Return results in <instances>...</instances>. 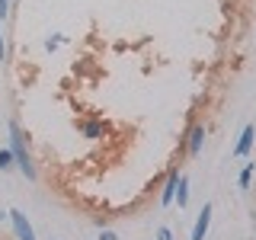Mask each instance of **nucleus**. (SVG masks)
Returning a JSON list of instances; mask_svg holds the SVG:
<instances>
[{
    "instance_id": "1",
    "label": "nucleus",
    "mask_w": 256,
    "mask_h": 240,
    "mask_svg": "<svg viewBox=\"0 0 256 240\" xmlns=\"http://www.w3.org/2000/svg\"><path fill=\"white\" fill-rule=\"evenodd\" d=\"M10 150H13V157H16V166L26 173V180H36V166L29 164L26 144H22V132H20V125H16V122H10Z\"/></svg>"
},
{
    "instance_id": "2",
    "label": "nucleus",
    "mask_w": 256,
    "mask_h": 240,
    "mask_svg": "<svg viewBox=\"0 0 256 240\" xmlns=\"http://www.w3.org/2000/svg\"><path fill=\"white\" fill-rule=\"evenodd\" d=\"M10 221H13V230H16V237L20 240H36V234H32V224L26 221V214L20 212V208H10Z\"/></svg>"
},
{
    "instance_id": "3",
    "label": "nucleus",
    "mask_w": 256,
    "mask_h": 240,
    "mask_svg": "<svg viewBox=\"0 0 256 240\" xmlns=\"http://www.w3.org/2000/svg\"><path fill=\"white\" fill-rule=\"evenodd\" d=\"M208 224H212V205H202V212H198V221H196V228H192V240H205L208 234Z\"/></svg>"
},
{
    "instance_id": "4",
    "label": "nucleus",
    "mask_w": 256,
    "mask_h": 240,
    "mask_svg": "<svg viewBox=\"0 0 256 240\" xmlns=\"http://www.w3.org/2000/svg\"><path fill=\"white\" fill-rule=\"evenodd\" d=\"M253 138H256V128L246 125L244 134H240V141H237V148H234V154H237V157H246V154L253 150Z\"/></svg>"
},
{
    "instance_id": "5",
    "label": "nucleus",
    "mask_w": 256,
    "mask_h": 240,
    "mask_svg": "<svg viewBox=\"0 0 256 240\" xmlns=\"http://www.w3.org/2000/svg\"><path fill=\"white\" fill-rule=\"evenodd\" d=\"M176 186H180V173H170L166 176L164 192H160V205H173L176 202Z\"/></svg>"
},
{
    "instance_id": "6",
    "label": "nucleus",
    "mask_w": 256,
    "mask_h": 240,
    "mask_svg": "<svg viewBox=\"0 0 256 240\" xmlns=\"http://www.w3.org/2000/svg\"><path fill=\"white\" fill-rule=\"evenodd\" d=\"M202 144H205V125H196V128L189 132V154L196 157L198 150H202Z\"/></svg>"
},
{
    "instance_id": "7",
    "label": "nucleus",
    "mask_w": 256,
    "mask_h": 240,
    "mask_svg": "<svg viewBox=\"0 0 256 240\" xmlns=\"http://www.w3.org/2000/svg\"><path fill=\"white\" fill-rule=\"evenodd\" d=\"M176 205H180V208L189 205V176H180V186H176Z\"/></svg>"
},
{
    "instance_id": "8",
    "label": "nucleus",
    "mask_w": 256,
    "mask_h": 240,
    "mask_svg": "<svg viewBox=\"0 0 256 240\" xmlns=\"http://www.w3.org/2000/svg\"><path fill=\"white\" fill-rule=\"evenodd\" d=\"M10 166H16L13 150H0V170H10Z\"/></svg>"
},
{
    "instance_id": "9",
    "label": "nucleus",
    "mask_w": 256,
    "mask_h": 240,
    "mask_svg": "<svg viewBox=\"0 0 256 240\" xmlns=\"http://www.w3.org/2000/svg\"><path fill=\"white\" fill-rule=\"evenodd\" d=\"M253 166L256 164H246L244 173H240V189H250V180H253Z\"/></svg>"
},
{
    "instance_id": "10",
    "label": "nucleus",
    "mask_w": 256,
    "mask_h": 240,
    "mask_svg": "<svg viewBox=\"0 0 256 240\" xmlns=\"http://www.w3.org/2000/svg\"><path fill=\"white\" fill-rule=\"evenodd\" d=\"M100 132H102V128L96 125V122H90V125H84V134H86V138H100Z\"/></svg>"
},
{
    "instance_id": "11",
    "label": "nucleus",
    "mask_w": 256,
    "mask_h": 240,
    "mask_svg": "<svg viewBox=\"0 0 256 240\" xmlns=\"http://www.w3.org/2000/svg\"><path fill=\"white\" fill-rule=\"evenodd\" d=\"M157 240H173V234H170V228H160V230H157Z\"/></svg>"
},
{
    "instance_id": "12",
    "label": "nucleus",
    "mask_w": 256,
    "mask_h": 240,
    "mask_svg": "<svg viewBox=\"0 0 256 240\" xmlns=\"http://www.w3.org/2000/svg\"><path fill=\"white\" fill-rule=\"evenodd\" d=\"M100 240H118V237L112 234V230H102V234H100Z\"/></svg>"
},
{
    "instance_id": "13",
    "label": "nucleus",
    "mask_w": 256,
    "mask_h": 240,
    "mask_svg": "<svg viewBox=\"0 0 256 240\" xmlns=\"http://www.w3.org/2000/svg\"><path fill=\"white\" fill-rule=\"evenodd\" d=\"M6 58V48H4V32H0V61Z\"/></svg>"
}]
</instances>
